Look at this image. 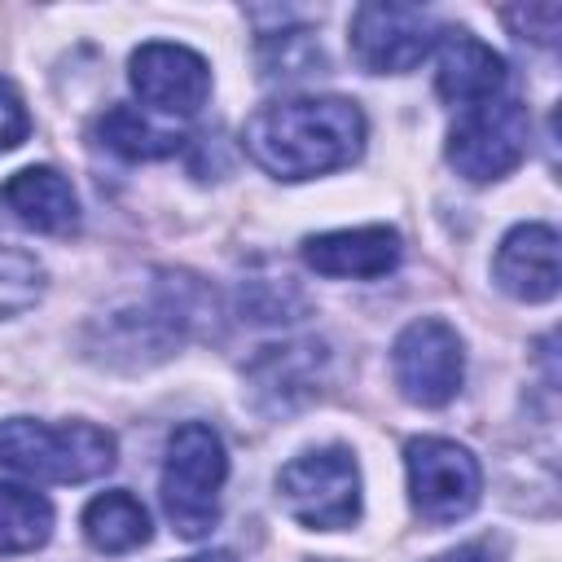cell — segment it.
I'll use <instances>...</instances> for the list:
<instances>
[{
  "instance_id": "cell-5",
  "label": "cell",
  "mask_w": 562,
  "mask_h": 562,
  "mask_svg": "<svg viewBox=\"0 0 562 562\" xmlns=\"http://www.w3.org/2000/svg\"><path fill=\"white\" fill-rule=\"evenodd\" d=\"M404 470H408V501H413L417 518L430 527H448V522L465 518L483 496L479 461L470 457V448H461L452 439H439V435L408 439Z\"/></svg>"
},
{
  "instance_id": "cell-20",
  "label": "cell",
  "mask_w": 562,
  "mask_h": 562,
  "mask_svg": "<svg viewBox=\"0 0 562 562\" xmlns=\"http://www.w3.org/2000/svg\"><path fill=\"white\" fill-rule=\"evenodd\" d=\"M518 40H531V44H553L558 40V22H562V4H518V9H505L501 13Z\"/></svg>"
},
{
  "instance_id": "cell-13",
  "label": "cell",
  "mask_w": 562,
  "mask_h": 562,
  "mask_svg": "<svg viewBox=\"0 0 562 562\" xmlns=\"http://www.w3.org/2000/svg\"><path fill=\"white\" fill-rule=\"evenodd\" d=\"M0 206L35 233H70L79 224V198L57 167H22L0 184Z\"/></svg>"
},
{
  "instance_id": "cell-12",
  "label": "cell",
  "mask_w": 562,
  "mask_h": 562,
  "mask_svg": "<svg viewBox=\"0 0 562 562\" xmlns=\"http://www.w3.org/2000/svg\"><path fill=\"white\" fill-rule=\"evenodd\" d=\"M404 255V241L386 224L316 233L303 241V263L321 277H386Z\"/></svg>"
},
{
  "instance_id": "cell-15",
  "label": "cell",
  "mask_w": 562,
  "mask_h": 562,
  "mask_svg": "<svg viewBox=\"0 0 562 562\" xmlns=\"http://www.w3.org/2000/svg\"><path fill=\"white\" fill-rule=\"evenodd\" d=\"M180 132L154 127L149 119H140L132 105H110L97 119V145H105L110 154L127 158V162H154V158H171L180 149Z\"/></svg>"
},
{
  "instance_id": "cell-11",
  "label": "cell",
  "mask_w": 562,
  "mask_h": 562,
  "mask_svg": "<svg viewBox=\"0 0 562 562\" xmlns=\"http://www.w3.org/2000/svg\"><path fill=\"white\" fill-rule=\"evenodd\" d=\"M492 277L505 294L522 303H544L558 294L562 268H558V233L553 224H514L492 259Z\"/></svg>"
},
{
  "instance_id": "cell-18",
  "label": "cell",
  "mask_w": 562,
  "mask_h": 562,
  "mask_svg": "<svg viewBox=\"0 0 562 562\" xmlns=\"http://www.w3.org/2000/svg\"><path fill=\"white\" fill-rule=\"evenodd\" d=\"M44 294V268L31 250L0 241V321L4 316H22L26 307H35Z\"/></svg>"
},
{
  "instance_id": "cell-10",
  "label": "cell",
  "mask_w": 562,
  "mask_h": 562,
  "mask_svg": "<svg viewBox=\"0 0 562 562\" xmlns=\"http://www.w3.org/2000/svg\"><path fill=\"white\" fill-rule=\"evenodd\" d=\"M505 57L483 44L479 35H470L465 26H452V31H439V70H435V92L448 101V105H461V110H474V105H487L501 97L505 88Z\"/></svg>"
},
{
  "instance_id": "cell-24",
  "label": "cell",
  "mask_w": 562,
  "mask_h": 562,
  "mask_svg": "<svg viewBox=\"0 0 562 562\" xmlns=\"http://www.w3.org/2000/svg\"><path fill=\"white\" fill-rule=\"evenodd\" d=\"M316 562H334V558H316Z\"/></svg>"
},
{
  "instance_id": "cell-3",
  "label": "cell",
  "mask_w": 562,
  "mask_h": 562,
  "mask_svg": "<svg viewBox=\"0 0 562 562\" xmlns=\"http://www.w3.org/2000/svg\"><path fill=\"white\" fill-rule=\"evenodd\" d=\"M228 479V452L215 426L206 422H180L167 435V457H162V509L171 527L184 540H202L220 522V487Z\"/></svg>"
},
{
  "instance_id": "cell-22",
  "label": "cell",
  "mask_w": 562,
  "mask_h": 562,
  "mask_svg": "<svg viewBox=\"0 0 562 562\" xmlns=\"http://www.w3.org/2000/svg\"><path fill=\"white\" fill-rule=\"evenodd\" d=\"M426 562H487V553L479 544H461V549H448L439 558H426Z\"/></svg>"
},
{
  "instance_id": "cell-6",
  "label": "cell",
  "mask_w": 562,
  "mask_h": 562,
  "mask_svg": "<svg viewBox=\"0 0 562 562\" xmlns=\"http://www.w3.org/2000/svg\"><path fill=\"white\" fill-rule=\"evenodd\" d=\"M527 145H531L527 105L514 97H496L461 114V123L448 136V162L457 167V176L487 184V180L509 176L527 158Z\"/></svg>"
},
{
  "instance_id": "cell-4",
  "label": "cell",
  "mask_w": 562,
  "mask_h": 562,
  "mask_svg": "<svg viewBox=\"0 0 562 562\" xmlns=\"http://www.w3.org/2000/svg\"><path fill=\"white\" fill-rule=\"evenodd\" d=\"M277 496L312 531L351 527L360 518V465L347 448H312L281 465Z\"/></svg>"
},
{
  "instance_id": "cell-9",
  "label": "cell",
  "mask_w": 562,
  "mask_h": 562,
  "mask_svg": "<svg viewBox=\"0 0 562 562\" xmlns=\"http://www.w3.org/2000/svg\"><path fill=\"white\" fill-rule=\"evenodd\" d=\"M132 88L158 114H198L211 97V66L202 53L167 40H149L132 53Z\"/></svg>"
},
{
  "instance_id": "cell-2",
  "label": "cell",
  "mask_w": 562,
  "mask_h": 562,
  "mask_svg": "<svg viewBox=\"0 0 562 562\" xmlns=\"http://www.w3.org/2000/svg\"><path fill=\"white\" fill-rule=\"evenodd\" d=\"M0 465L35 483H88L114 465V435L97 422L48 426L35 417H4Z\"/></svg>"
},
{
  "instance_id": "cell-14",
  "label": "cell",
  "mask_w": 562,
  "mask_h": 562,
  "mask_svg": "<svg viewBox=\"0 0 562 562\" xmlns=\"http://www.w3.org/2000/svg\"><path fill=\"white\" fill-rule=\"evenodd\" d=\"M83 536L97 553H132L149 540V514L132 492L114 487V492H101L88 501Z\"/></svg>"
},
{
  "instance_id": "cell-19",
  "label": "cell",
  "mask_w": 562,
  "mask_h": 562,
  "mask_svg": "<svg viewBox=\"0 0 562 562\" xmlns=\"http://www.w3.org/2000/svg\"><path fill=\"white\" fill-rule=\"evenodd\" d=\"M259 61L268 79H294V75H312V66H321V48L307 31H272L259 44Z\"/></svg>"
},
{
  "instance_id": "cell-7",
  "label": "cell",
  "mask_w": 562,
  "mask_h": 562,
  "mask_svg": "<svg viewBox=\"0 0 562 562\" xmlns=\"http://www.w3.org/2000/svg\"><path fill=\"white\" fill-rule=\"evenodd\" d=\"M391 369H395V386L404 391V400L422 408H443L461 391V378H465L461 334L439 316H422L400 329L391 347Z\"/></svg>"
},
{
  "instance_id": "cell-8",
  "label": "cell",
  "mask_w": 562,
  "mask_h": 562,
  "mask_svg": "<svg viewBox=\"0 0 562 562\" xmlns=\"http://www.w3.org/2000/svg\"><path fill=\"white\" fill-rule=\"evenodd\" d=\"M439 44V22L417 4L373 0L351 13V53L373 75H404Z\"/></svg>"
},
{
  "instance_id": "cell-21",
  "label": "cell",
  "mask_w": 562,
  "mask_h": 562,
  "mask_svg": "<svg viewBox=\"0 0 562 562\" xmlns=\"http://www.w3.org/2000/svg\"><path fill=\"white\" fill-rule=\"evenodd\" d=\"M26 136H31L26 101H22V92H18L9 79H0V154L18 149Z\"/></svg>"
},
{
  "instance_id": "cell-16",
  "label": "cell",
  "mask_w": 562,
  "mask_h": 562,
  "mask_svg": "<svg viewBox=\"0 0 562 562\" xmlns=\"http://www.w3.org/2000/svg\"><path fill=\"white\" fill-rule=\"evenodd\" d=\"M321 351H325L321 342L268 347V351L255 360V369H250L255 391H259V395H272L281 408H290V404H294V395L303 400V395L312 391V382H316V364L325 360Z\"/></svg>"
},
{
  "instance_id": "cell-23",
  "label": "cell",
  "mask_w": 562,
  "mask_h": 562,
  "mask_svg": "<svg viewBox=\"0 0 562 562\" xmlns=\"http://www.w3.org/2000/svg\"><path fill=\"white\" fill-rule=\"evenodd\" d=\"M184 562H241V558L228 553V549H215V553H198V558H184Z\"/></svg>"
},
{
  "instance_id": "cell-17",
  "label": "cell",
  "mask_w": 562,
  "mask_h": 562,
  "mask_svg": "<svg viewBox=\"0 0 562 562\" xmlns=\"http://www.w3.org/2000/svg\"><path fill=\"white\" fill-rule=\"evenodd\" d=\"M48 531L53 505L22 483H0V553H31L48 540Z\"/></svg>"
},
{
  "instance_id": "cell-1",
  "label": "cell",
  "mask_w": 562,
  "mask_h": 562,
  "mask_svg": "<svg viewBox=\"0 0 562 562\" xmlns=\"http://www.w3.org/2000/svg\"><path fill=\"white\" fill-rule=\"evenodd\" d=\"M364 114L347 97H285L259 105L241 145L277 180H307L338 167H351L364 149Z\"/></svg>"
}]
</instances>
